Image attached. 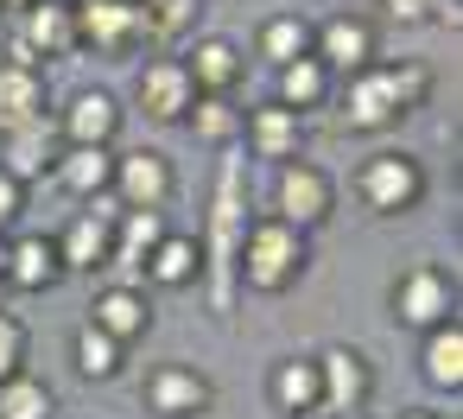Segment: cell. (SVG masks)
Listing matches in <instances>:
<instances>
[{"label":"cell","mask_w":463,"mask_h":419,"mask_svg":"<svg viewBox=\"0 0 463 419\" xmlns=\"http://www.w3.org/2000/svg\"><path fill=\"white\" fill-rule=\"evenodd\" d=\"M115 223H121V204H115V191H102V197H90L52 242H58V261H64V273H109V254H115Z\"/></svg>","instance_id":"8fae6325"},{"label":"cell","mask_w":463,"mask_h":419,"mask_svg":"<svg viewBox=\"0 0 463 419\" xmlns=\"http://www.w3.org/2000/svg\"><path fill=\"white\" fill-rule=\"evenodd\" d=\"M7 58L33 64V71H52V64L77 58V14H71V0H33V7L7 14Z\"/></svg>","instance_id":"5b68a950"},{"label":"cell","mask_w":463,"mask_h":419,"mask_svg":"<svg viewBox=\"0 0 463 419\" xmlns=\"http://www.w3.org/2000/svg\"><path fill=\"white\" fill-rule=\"evenodd\" d=\"M197 280H203V248H197V235L165 229V235L153 242L146 267H140V286H159V292H191Z\"/></svg>","instance_id":"44dd1931"},{"label":"cell","mask_w":463,"mask_h":419,"mask_svg":"<svg viewBox=\"0 0 463 419\" xmlns=\"http://www.w3.org/2000/svg\"><path fill=\"white\" fill-rule=\"evenodd\" d=\"M178 58H184V71H191L197 96H235V90H241V77H248V52H241L229 33H197Z\"/></svg>","instance_id":"d6986e66"},{"label":"cell","mask_w":463,"mask_h":419,"mask_svg":"<svg viewBox=\"0 0 463 419\" xmlns=\"http://www.w3.org/2000/svg\"><path fill=\"white\" fill-rule=\"evenodd\" d=\"M241 229H248V178H241V159H222L216 166V191H210V216H203V280L210 286V305L229 311V299L241 292L235 286V254H241Z\"/></svg>","instance_id":"7a4b0ae2"},{"label":"cell","mask_w":463,"mask_h":419,"mask_svg":"<svg viewBox=\"0 0 463 419\" xmlns=\"http://www.w3.org/2000/svg\"><path fill=\"white\" fill-rule=\"evenodd\" d=\"M305 134H311L305 115L286 109V102H254V109H241V140H248V153L267 159V166L305 159Z\"/></svg>","instance_id":"e0dca14e"},{"label":"cell","mask_w":463,"mask_h":419,"mask_svg":"<svg viewBox=\"0 0 463 419\" xmlns=\"http://www.w3.org/2000/svg\"><path fill=\"white\" fill-rule=\"evenodd\" d=\"M71 368L83 375V381H115L121 368H128V349L109 337V330H96L90 318L71 330Z\"/></svg>","instance_id":"83f0119b"},{"label":"cell","mask_w":463,"mask_h":419,"mask_svg":"<svg viewBox=\"0 0 463 419\" xmlns=\"http://www.w3.org/2000/svg\"><path fill=\"white\" fill-rule=\"evenodd\" d=\"M419 381L431 394H450V400L463 394V318H450V324L419 337Z\"/></svg>","instance_id":"603a6c76"},{"label":"cell","mask_w":463,"mask_h":419,"mask_svg":"<svg viewBox=\"0 0 463 419\" xmlns=\"http://www.w3.org/2000/svg\"><path fill=\"white\" fill-rule=\"evenodd\" d=\"M305 267H311V235H305V229L279 223L273 210L248 216L241 254H235V286H241V292L279 299V292H292V286L305 280Z\"/></svg>","instance_id":"3957f363"},{"label":"cell","mask_w":463,"mask_h":419,"mask_svg":"<svg viewBox=\"0 0 463 419\" xmlns=\"http://www.w3.org/2000/svg\"><path fill=\"white\" fill-rule=\"evenodd\" d=\"M267 400H273V413H311L317 406V356H279L267 368Z\"/></svg>","instance_id":"484cf974"},{"label":"cell","mask_w":463,"mask_h":419,"mask_svg":"<svg viewBox=\"0 0 463 419\" xmlns=\"http://www.w3.org/2000/svg\"><path fill=\"white\" fill-rule=\"evenodd\" d=\"M140 14L153 26V45H178L197 33V14H203V0H140Z\"/></svg>","instance_id":"4dcf8cb0"},{"label":"cell","mask_w":463,"mask_h":419,"mask_svg":"<svg viewBox=\"0 0 463 419\" xmlns=\"http://www.w3.org/2000/svg\"><path fill=\"white\" fill-rule=\"evenodd\" d=\"M387 318H393L400 330H412V337L450 324V318H457V280H450L438 261H412V267L387 286Z\"/></svg>","instance_id":"8992f818"},{"label":"cell","mask_w":463,"mask_h":419,"mask_svg":"<svg viewBox=\"0 0 463 419\" xmlns=\"http://www.w3.org/2000/svg\"><path fill=\"white\" fill-rule=\"evenodd\" d=\"M330 102H336V121L349 134H387V128H400L406 115H419L431 102V71L412 64V58H400V64L374 58L368 71L336 77V96Z\"/></svg>","instance_id":"6da1fadb"},{"label":"cell","mask_w":463,"mask_h":419,"mask_svg":"<svg viewBox=\"0 0 463 419\" xmlns=\"http://www.w3.org/2000/svg\"><path fill=\"white\" fill-rule=\"evenodd\" d=\"M58 159H64V134H58L52 115L26 121V128H14V134H0V166H7L20 185H45V178L58 172Z\"/></svg>","instance_id":"ffe728a7"},{"label":"cell","mask_w":463,"mask_h":419,"mask_svg":"<svg viewBox=\"0 0 463 419\" xmlns=\"http://www.w3.org/2000/svg\"><path fill=\"white\" fill-rule=\"evenodd\" d=\"M400 419H444V413H431V406H400Z\"/></svg>","instance_id":"e575fe53"},{"label":"cell","mask_w":463,"mask_h":419,"mask_svg":"<svg viewBox=\"0 0 463 419\" xmlns=\"http://www.w3.org/2000/svg\"><path fill=\"white\" fill-rule=\"evenodd\" d=\"M71 14H77V52L140 58L153 45V26L140 14V0H71Z\"/></svg>","instance_id":"52a82bcc"},{"label":"cell","mask_w":463,"mask_h":419,"mask_svg":"<svg viewBox=\"0 0 463 419\" xmlns=\"http://www.w3.org/2000/svg\"><path fill=\"white\" fill-rule=\"evenodd\" d=\"M0 419H58V387L33 368L0 381Z\"/></svg>","instance_id":"f546056e"},{"label":"cell","mask_w":463,"mask_h":419,"mask_svg":"<svg viewBox=\"0 0 463 419\" xmlns=\"http://www.w3.org/2000/svg\"><path fill=\"white\" fill-rule=\"evenodd\" d=\"M216 400H222V394H216L210 368H197V362H184V356L153 362L146 381H140V406H146L153 419H210Z\"/></svg>","instance_id":"ba28073f"},{"label":"cell","mask_w":463,"mask_h":419,"mask_svg":"<svg viewBox=\"0 0 463 419\" xmlns=\"http://www.w3.org/2000/svg\"><path fill=\"white\" fill-rule=\"evenodd\" d=\"M64 280H71V273H64V261H58V242H52V235H39V229L7 235V261H0V286H7V292L39 299V292H58Z\"/></svg>","instance_id":"2e32d148"},{"label":"cell","mask_w":463,"mask_h":419,"mask_svg":"<svg viewBox=\"0 0 463 419\" xmlns=\"http://www.w3.org/2000/svg\"><path fill=\"white\" fill-rule=\"evenodd\" d=\"M39 115H52V77L33 71V64L0 58V134H14Z\"/></svg>","instance_id":"7402d4cb"},{"label":"cell","mask_w":463,"mask_h":419,"mask_svg":"<svg viewBox=\"0 0 463 419\" xmlns=\"http://www.w3.org/2000/svg\"><path fill=\"white\" fill-rule=\"evenodd\" d=\"M362 419H368V413H362Z\"/></svg>","instance_id":"f35d334b"},{"label":"cell","mask_w":463,"mask_h":419,"mask_svg":"<svg viewBox=\"0 0 463 419\" xmlns=\"http://www.w3.org/2000/svg\"><path fill=\"white\" fill-rule=\"evenodd\" d=\"M286 419H330V413H324V406H311V413H286Z\"/></svg>","instance_id":"8d00e7d4"},{"label":"cell","mask_w":463,"mask_h":419,"mask_svg":"<svg viewBox=\"0 0 463 419\" xmlns=\"http://www.w3.org/2000/svg\"><path fill=\"white\" fill-rule=\"evenodd\" d=\"M311 58H317L330 77H355V71H368V64L381 58V33H374V20H362V14H330V20L311 26Z\"/></svg>","instance_id":"9a60e30c"},{"label":"cell","mask_w":463,"mask_h":419,"mask_svg":"<svg viewBox=\"0 0 463 419\" xmlns=\"http://www.w3.org/2000/svg\"><path fill=\"white\" fill-rule=\"evenodd\" d=\"M184 128H191V140L229 153V147L241 140V102H235V96H197L191 115H184Z\"/></svg>","instance_id":"f1b7e54d"},{"label":"cell","mask_w":463,"mask_h":419,"mask_svg":"<svg viewBox=\"0 0 463 419\" xmlns=\"http://www.w3.org/2000/svg\"><path fill=\"white\" fill-rule=\"evenodd\" d=\"M20 216H26V185H20L7 166H0V235H14Z\"/></svg>","instance_id":"d6a6232c"},{"label":"cell","mask_w":463,"mask_h":419,"mask_svg":"<svg viewBox=\"0 0 463 419\" xmlns=\"http://www.w3.org/2000/svg\"><path fill=\"white\" fill-rule=\"evenodd\" d=\"M191 102H197V83H191V71H184L178 52H153V58L134 71V109H140L153 128H184Z\"/></svg>","instance_id":"7c38bea8"},{"label":"cell","mask_w":463,"mask_h":419,"mask_svg":"<svg viewBox=\"0 0 463 419\" xmlns=\"http://www.w3.org/2000/svg\"><path fill=\"white\" fill-rule=\"evenodd\" d=\"M273 216L317 235L330 216H336V178L317 166V159H286L273 166Z\"/></svg>","instance_id":"9c48e42d"},{"label":"cell","mask_w":463,"mask_h":419,"mask_svg":"<svg viewBox=\"0 0 463 419\" xmlns=\"http://www.w3.org/2000/svg\"><path fill=\"white\" fill-rule=\"evenodd\" d=\"M374 400V362L355 343H324L317 349V406L330 419H362Z\"/></svg>","instance_id":"30bf717a"},{"label":"cell","mask_w":463,"mask_h":419,"mask_svg":"<svg viewBox=\"0 0 463 419\" xmlns=\"http://www.w3.org/2000/svg\"><path fill=\"white\" fill-rule=\"evenodd\" d=\"M254 58L267 71L292 64V58H311V20L305 14H267L260 33H254Z\"/></svg>","instance_id":"4316f807"},{"label":"cell","mask_w":463,"mask_h":419,"mask_svg":"<svg viewBox=\"0 0 463 419\" xmlns=\"http://www.w3.org/2000/svg\"><path fill=\"white\" fill-rule=\"evenodd\" d=\"M20 7H33V0H0V20H7V14H20Z\"/></svg>","instance_id":"d590c367"},{"label":"cell","mask_w":463,"mask_h":419,"mask_svg":"<svg viewBox=\"0 0 463 419\" xmlns=\"http://www.w3.org/2000/svg\"><path fill=\"white\" fill-rule=\"evenodd\" d=\"M109 178H115V147H64L58 172H52V185H58L64 197H77V204L102 197Z\"/></svg>","instance_id":"cb8c5ba5"},{"label":"cell","mask_w":463,"mask_h":419,"mask_svg":"<svg viewBox=\"0 0 463 419\" xmlns=\"http://www.w3.org/2000/svg\"><path fill=\"white\" fill-rule=\"evenodd\" d=\"M109 191H115L121 210H172V197H178V166H172V153H159V147H128V153H115Z\"/></svg>","instance_id":"4fadbf2b"},{"label":"cell","mask_w":463,"mask_h":419,"mask_svg":"<svg viewBox=\"0 0 463 419\" xmlns=\"http://www.w3.org/2000/svg\"><path fill=\"white\" fill-rule=\"evenodd\" d=\"M0 261H7V235H0Z\"/></svg>","instance_id":"74e56055"},{"label":"cell","mask_w":463,"mask_h":419,"mask_svg":"<svg viewBox=\"0 0 463 419\" xmlns=\"http://www.w3.org/2000/svg\"><path fill=\"white\" fill-rule=\"evenodd\" d=\"M26 362H33V330H26V318H20V311L0 305V381L20 375Z\"/></svg>","instance_id":"1f68e13d"},{"label":"cell","mask_w":463,"mask_h":419,"mask_svg":"<svg viewBox=\"0 0 463 419\" xmlns=\"http://www.w3.org/2000/svg\"><path fill=\"white\" fill-rule=\"evenodd\" d=\"M330 96H336V77H330L317 58H292V64L273 71V102H286V109H298V115L324 109Z\"/></svg>","instance_id":"d4e9b609"},{"label":"cell","mask_w":463,"mask_h":419,"mask_svg":"<svg viewBox=\"0 0 463 419\" xmlns=\"http://www.w3.org/2000/svg\"><path fill=\"white\" fill-rule=\"evenodd\" d=\"M425 191H431L425 159L406 153V147H374V153L355 166V197H362L374 216H406V210L425 204Z\"/></svg>","instance_id":"277c9868"},{"label":"cell","mask_w":463,"mask_h":419,"mask_svg":"<svg viewBox=\"0 0 463 419\" xmlns=\"http://www.w3.org/2000/svg\"><path fill=\"white\" fill-rule=\"evenodd\" d=\"M52 121H58L64 147H115V140H121V128H128V109H121V96H115V90L83 83V90H71V96H64V109H52Z\"/></svg>","instance_id":"5bb4252c"},{"label":"cell","mask_w":463,"mask_h":419,"mask_svg":"<svg viewBox=\"0 0 463 419\" xmlns=\"http://www.w3.org/2000/svg\"><path fill=\"white\" fill-rule=\"evenodd\" d=\"M90 324L109 330L121 349H134L146 330H153V292L140 280H102L96 299H90Z\"/></svg>","instance_id":"ac0fdd59"},{"label":"cell","mask_w":463,"mask_h":419,"mask_svg":"<svg viewBox=\"0 0 463 419\" xmlns=\"http://www.w3.org/2000/svg\"><path fill=\"white\" fill-rule=\"evenodd\" d=\"M381 7H387L400 26H419V20H431V14H438V0H381Z\"/></svg>","instance_id":"836d02e7"}]
</instances>
